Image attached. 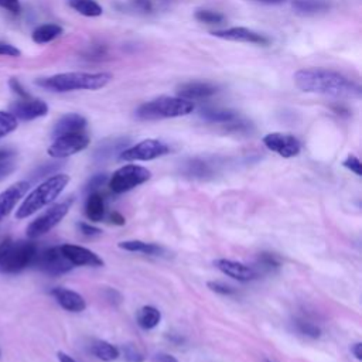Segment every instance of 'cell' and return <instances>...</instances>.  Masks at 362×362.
Returning <instances> with one entry per match:
<instances>
[{"instance_id":"6da1fadb","label":"cell","mask_w":362,"mask_h":362,"mask_svg":"<svg viewBox=\"0 0 362 362\" xmlns=\"http://www.w3.org/2000/svg\"><path fill=\"white\" fill-rule=\"evenodd\" d=\"M296 86L308 93H321L335 98H359L362 90L358 83L339 72L324 68L298 69L294 76Z\"/></svg>"},{"instance_id":"7a4b0ae2","label":"cell","mask_w":362,"mask_h":362,"mask_svg":"<svg viewBox=\"0 0 362 362\" xmlns=\"http://www.w3.org/2000/svg\"><path fill=\"white\" fill-rule=\"evenodd\" d=\"M113 79L109 72H64L48 78H41L35 83L54 92L69 90H96L106 86Z\"/></svg>"},{"instance_id":"3957f363","label":"cell","mask_w":362,"mask_h":362,"mask_svg":"<svg viewBox=\"0 0 362 362\" xmlns=\"http://www.w3.org/2000/svg\"><path fill=\"white\" fill-rule=\"evenodd\" d=\"M69 182V175L66 174H54L45 181H42L38 187H35L21 202V205L16 211L17 219H24L37 212L38 209L49 205L55 201L64 188Z\"/></svg>"},{"instance_id":"277c9868","label":"cell","mask_w":362,"mask_h":362,"mask_svg":"<svg viewBox=\"0 0 362 362\" xmlns=\"http://www.w3.org/2000/svg\"><path fill=\"white\" fill-rule=\"evenodd\" d=\"M194 103L180 96H158L140 105L136 110V116L140 120H158L180 117L192 113Z\"/></svg>"},{"instance_id":"5b68a950","label":"cell","mask_w":362,"mask_h":362,"mask_svg":"<svg viewBox=\"0 0 362 362\" xmlns=\"http://www.w3.org/2000/svg\"><path fill=\"white\" fill-rule=\"evenodd\" d=\"M37 246L28 240H18L8 245L3 257L0 259V273L16 274L34 263Z\"/></svg>"},{"instance_id":"8992f818","label":"cell","mask_w":362,"mask_h":362,"mask_svg":"<svg viewBox=\"0 0 362 362\" xmlns=\"http://www.w3.org/2000/svg\"><path fill=\"white\" fill-rule=\"evenodd\" d=\"M72 202H74V199L69 198L66 201H62V202H58V204L49 206L45 212H42L33 222H30V225L25 229L27 236L30 239H35V238H40V236L45 235L47 232H49L54 226H57L65 218Z\"/></svg>"},{"instance_id":"52a82bcc","label":"cell","mask_w":362,"mask_h":362,"mask_svg":"<svg viewBox=\"0 0 362 362\" xmlns=\"http://www.w3.org/2000/svg\"><path fill=\"white\" fill-rule=\"evenodd\" d=\"M151 173L146 167L127 164L117 168L109 178V187L115 194H123L150 180Z\"/></svg>"},{"instance_id":"ba28073f","label":"cell","mask_w":362,"mask_h":362,"mask_svg":"<svg viewBox=\"0 0 362 362\" xmlns=\"http://www.w3.org/2000/svg\"><path fill=\"white\" fill-rule=\"evenodd\" d=\"M168 151L170 147L165 143L156 139H146L129 148H124L119 154V158L123 161H148L165 156Z\"/></svg>"},{"instance_id":"9c48e42d","label":"cell","mask_w":362,"mask_h":362,"mask_svg":"<svg viewBox=\"0 0 362 362\" xmlns=\"http://www.w3.org/2000/svg\"><path fill=\"white\" fill-rule=\"evenodd\" d=\"M33 264L41 272L52 276L64 274L74 267V264L61 252V247H57V246L48 247L40 253L37 252Z\"/></svg>"},{"instance_id":"30bf717a","label":"cell","mask_w":362,"mask_h":362,"mask_svg":"<svg viewBox=\"0 0 362 362\" xmlns=\"http://www.w3.org/2000/svg\"><path fill=\"white\" fill-rule=\"evenodd\" d=\"M89 144V137L83 132L69 133L54 139V143L48 147V154L54 158H65L85 150Z\"/></svg>"},{"instance_id":"8fae6325","label":"cell","mask_w":362,"mask_h":362,"mask_svg":"<svg viewBox=\"0 0 362 362\" xmlns=\"http://www.w3.org/2000/svg\"><path fill=\"white\" fill-rule=\"evenodd\" d=\"M263 144L277 153L279 156L284 157V158H291L298 156L301 146L300 141L293 136V134H287V133H269L263 137Z\"/></svg>"},{"instance_id":"7c38bea8","label":"cell","mask_w":362,"mask_h":362,"mask_svg":"<svg viewBox=\"0 0 362 362\" xmlns=\"http://www.w3.org/2000/svg\"><path fill=\"white\" fill-rule=\"evenodd\" d=\"M10 113L17 120L28 122L45 116L48 113V105L41 99H34L30 96L14 102L10 106Z\"/></svg>"},{"instance_id":"4fadbf2b","label":"cell","mask_w":362,"mask_h":362,"mask_svg":"<svg viewBox=\"0 0 362 362\" xmlns=\"http://www.w3.org/2000/svg\"><path fill=\"white\" fill-rule=\"evenodd\" d=\"M214 37L228 40V41H238V42H250L257 45H269L270 40L250 28L246 27H230L225 30H215L211 33Z\"/></svg>"},{"instance_id":"5bb4252c","label":"cell","mask_w":362,"mask_h":362,"mask_svg":"<svg viewBox=\"0 0 362 362\" xmlns=\"http://www.w3.org/2000/svg\"><path fill=\"white\" fill-rule=\"evenodd\" d=\"M64 256L74 266H103V260L90 249L78 245H62L59 246Z\"/></svg>"},{"instance_id":"9a60e30c","label":"cell","mask_w":362,"mask_h":362,"mask_svg":"<svg viewBox=\"0 0 362 362\" xmlns=\"http://www.w3.org/2000/svg\"><path fill=\"white\" fill-rule=\"evenodd\" d=\"M214 266L218 270H221L223 274L239 281H250L257 277L256 270L242 262H236L230 259H216L214 260Z\"/></svg>"},{"instance_id":"2e32d148","label":"cell","mask_w":362,"mask_h":362,"mask_svg":"<svg viewBox=\"0 0 362 362\" xmlns=\"http://www.w3.org/2000/svg\"><path fill=\"white\" fill-rule=\"evenodd\" d=\"M30 184L27 181H18L0 192V222L14 209L17 202L28 191Z\"/></svg>"},{"instance_id":"e0dca14e","label":"cell","mask_w":362,"mask_h":362,"mask_svg":"<svg viewBox=\"0 0 362 362\" xmlns=\"http://www.w3.org/2000/svg\"><path fill=\"white\" fill-rule=\"evenodd\" d=\"M51 294L54 296L57 303L66 311L81 313L86 308L85 298L74 290L64 288V287H55L51 290Z\"/></svg>"},{"instance_id":"ac0fdd59","label":"cell","mask_w":362,"mask_h":362,"mask_svg":"<svg viewBox=\"0 0 362 362\" xmlns=\"http://www.w3.org/2000/svg\"><path fill=\"white\" fill-rule=\"evenodd\" d=\"M218 92V88L208 82H187L177 88V93L180 98L187 100H195V99H205Z\"/></svg>"},{"instance_id":"d6986e66","label":"cell","mask_w":362,"mask_h":362,"mask_svg":"<svg viewBox=\"0 0 362 362\" xmlns=\"http://www.w3.org/2000/svg\"><path fill=\"white\" fill-rule=\"evenodd\" d=\"M86 124H88V122L82 115H79V113H66L54 124V129H52L51 134L55 139V137H59V136H64V134L83 132Z\"/></svg>"},{"instance_id":"ffe728a7","label":"cell","mask_w":362,"mask_h":362,"mask_svg":"<svg viewBox=\"0 0 362 362\" xmlns=\"http://www.w3.org/2000/svg\"><path fill=\"white\" fill-rule=\"evenodd\" d=\"M129 144L127 139H113V140H106L103 143H100L96 150H95V158L98 161H105L107 158H110L112 156H115L116 153H122L126 146Z\"/></svg>"},{"instance_id":"44dd1931","label":"cell","mask_w":362,"mask_h":362,"mask_svg":"<svg viewBox=\"0 0 362 362\" xmlns=\"http://www.w3.org/2000/svg\"><path fill=\"white\" fill-rule=\"evenodd\" d=\"M85 214L89 221L92 222H100L105 215V204L103 198L98 192H90L86 204H85Z\"/></svg>"},{"instance_id":"7402d4cb","label":"cell","mask_w":362,"mask_h":362,"mask_svg":"<svg viewBox=\"0 0 362 362\" xmlns=\"http://www.w3.org/2000/svg\"><path fill=\"white\" fill-rule=\"evenodd\" d=\"M136 320L143 329H153L160 324L161 313L153 305H144L137 311Z\"/></svg>"},{"instance_id":"603a6c76","label":"cell","mask_w":362,"mask_h":362,"mask_svg":"<svg viewBox=\"0 0 362 362\" xmlns=\"http://www.w3.org/2000/svg\"><path fill=\"white\" fill-rule=\"evenodd\" d=\"M62 34V27L54 23H48V24H42L40 27H37L33 34L31 38L34 42L37 44H47L51 42L52 40H55L57 37H59Z\"/></svg>"},{"instance_id":"cb8c5ba5","label":"cell","mask_w":362,"mask_h":362,"mask_svg":"<svg viewBox=\"0 0 362 362\" xmlns=\"http://www.w3.org/2000/svg\"><path fill=\"white\" fill-rule=\"evenodd\" d=\"M90 349L96 358H99L100 361H105V362H112L119 358V349L115 345H112L110 342L103 341V339L95 341L92 344Z\"/></svg>"},{"instance_id":"d4e9b609","label":"cell","mask_w":362,"mask_h":362,"mask_svg":"<svg viewBox=\"0 0 362 362\" xmlns=\"http://www.w3.org/2000/svg\"><path fill=\"white\" fill-rule=\"evenodd\" d=\"M119 247L127 252H139L144 255H160L163 253V249L158 245L154 243H147L143 240H123L119 243Z\"/></svg>"},{"instance_id":"484cf974","label":"cell","mask_w":362,"mask_h":362,"mask_svg":"<svg viewBox=\"0 0 362 362\" xmlns=\"http://www.w3.org/2000/svg\"><path fill=\"white\" fill-rule=\"evenodd\" d=\"M68 4L86 17H98L103 13L102 6L96 0H68Z\"/></svg>"},{"instance_id":"4316f807","label":"cell","mask_w":362,"mask_h":362,"mask_svg":"<svg viewBox=\"0 0 362 362\" xmlns=\"http://www.w3.org/2000/svg\"><path fill=\"white\" fill-rule=\"evenodd\" d=\"M327 3H324L322 0H296L293 3V8L296 10L297 14L301 16L315 14L318 11L327 10Z\"/></svg>"},{"instance_id":"83f0119b","label":"cell","mask_w":362,"mask_h":362,"mask_svg":"<svg viewBox=\"0 0 362 362\" xmlns=\"http://www.w3.org/2000/svg\"><path fill=\"white\" fill-rule=\"evenodd\" d=\"M201 117L211 123H229L236 119V113L226 109H205L201 110Z\"/></svg>"},{"instance_id":"f1b7e54d","label":"cell","mask_w":362,"mask_h":362,"mask_svg":"<svg viewBox=\"0 0 362 362\" xmlns=\"http://www.w3.org/2000/svg\"><path fill=\"white\" fill-rule=\"evenodd\" d=\"M17 129V119L10 113L0 110V139Z\"/></svg>"},{"instance_id":"f546056e","label":"cell","mask_w":362,"mask_h":362,"mask_svg":"<svg viewBox=\"0 0 362 362\" xmlns=\"http://www.w3.org/2000/svg\"><path fill=\"white\" fill-rule=\"evenodd\" d=\"M195 18L205 24H221L225 21L223 14H221L218 11H212V10H198L195 13Z\"/></svg>"},{"instance_id":"4dcf8cb0","label":"cell","mask_w":362,"mask_h":362,"mask_svg":"<svg viewBox=\"0 0 362 362\" xmlns=\"http://www.w3.org/2000/svg\"><path fill=\"white\" fill-rule=\"evenodd\" d=\"M211 170L209 167L199 160H192L189 164H187V174L192 175V177H198V178H204L206 175H209Z\"/></svg>"},{"instance_id":"1f68e13d","label":"cell","mask_w":362,"mask_h":362,"mask_svg":"<svg viewBox=\"0 0 362 362\" xmlns=\"http://www.w3.org/2000/svg\"><path fill=\"white\" fill-rule=\"evenodd\" d=\"M296 327H297V329H298L301 334H304V335H307V337H310V338H318V337L321 335L320 327H317V325L313 324V322L296 321Z\"/></svg>"},{"instance_id":"d6a6232c","label":"cell","mask_w":362,"mask_h":362,"mask_svg":"<svg viewBox=\"0 0 362 362\" xmlns=\"http://www.w3.org/2000/svg\"><path fill=\"white\" fill-rule=\"evenodd\" d=\"M109 178H107V174H105V173H99V174H95V175H92L89 180H88V182H86V185H85V191L86 192H95L98 188H100L106 181H107Z\"/></svg>"},{"instance_id":"836d02e7","label":"cell","mask_w":362,"mask_h":362,"mask_svg":"<svg viewBox=\"0 0 362 362\" xmlns=\"http://www.w3.org/2000/svg\"><path fill=\"white\" fill-rule=\"evenodd\" d=\"M123 355L127 362H143L144 361V355L133 344L123 345Z\"/></svg>"},{"instance_id":"e575fe53","label":"cell","mask_w":362,"mask_h":362,"mask_svg":"<svg viewBox=\"0 0 362 362\" xmlns=\"http://www.w3.org/2000/svg\"><path fill=\"white\" fill-rule=\"evenodd\" d=\"M342 165L348 170H351L352 173H355L356 175H362V164L359 161V158L354 154H349L344 161H342Z\"/></svg>"},{"instance_id":"d590c367","label":"cell","mask_w":362,"mask_h":362,"mask_svg":"<svg viewBox=\"0 0 362 362\" xmlns=\"http://www.w3.org/2000/svg\"><path fill=\"white\" fill-rule=\"evenodd\" d=\"M206 286H208L212 291H215V293H218V294H222V296H229V294H233V293H235V290H233L230 286L223 284V283H221V281H208Z\"/></svg>"},{"instance_id":"8d00e7d4","label":"cell","mask_w":362,"mask_h":362,"mask_svg":"<svg viewBox=\"0 0 362 362\" xmlns=\"http://www.w3.org/2000/svg\"><path fill=\"white\" fill-rule=\"evenodd\" d=\"M259 262L260 264H263V267H267V269H276L280 266V262L272 253H262L259 256Z\"/></svg>"},{"instance_id":"74e56055","label":"cell","mask_w":362,"mask_h":362,"mask_svg":"<svg viewBox=\"0 0 362 362\" xmlns=\"http://www.w3.org/2000/svg\"><path fill=\"white\" fill-rule=\"evenodd\" d=\"M14 168H16V164L10 158L0 160V181L8 177L14 171Z\"/></svg>"},{"instance_id":"f35d334b","label":"cell","mask_w":362,"mask_h":362,"mask_svg":"<svg viewBox=\"0 0 362 362\" xmlns=\"http://www.w3.org/2000/svg\"><path fill=\"white\" fill-rule=\"evenodd\" d=\"M0 7L10 11L11 14H20L21 11L20 0H0Z\"/></svg>"},{"instance_id":"ab89813d","label":"cell","mask_w":362,"mask_h":362,"mask_svg":"<svg viewBox=\"0 0 362 362\" xmlns=\"http://www.w3.org/2000/svg\"><path fill=\"white\" fill-rule=\"evenodd\" d=\"M8 86H10V88H11V90H13L14 93H17L21 99H24V98H30L28 92L23 88V85L20 83V81H18L17 78H10V81H8Z\"/></svg>"},{"instance_id":"60d3db41","label":"cell","mask_w":362,"mask_h":362,"mask_svg":"<svg viewBox=\"0 0 362 362\" xmlns=\"http://www.w3.org/2000/svg\"><path fill=\"white\" fill-rule=\"evenodd\" d=\"M20 49L8 42H3L0 41V55H4V57H20Z\"/></svg>"},{"instance_id":"b9f144b4","label":"cell","mask_w":362,"mask_h":362,"mask_svg":"<svg viewBox=\"0 0 362 362\" xmlns=\"http://www.w3.org/2000/svg\"><path fill=\"white\" fill-rule=\"evenodd\" d=\"M78 226H79L81 232H82L83 235H86V236H98V235L102 233V229H99V228H96V226H93V225L85 223V222H81Z\"/></svg>"},{"instance_id":"7bdbcfd3","label":"cell","mask_w":362,"mask_h":362,"mask_svg":"<svg viewBox=\"0 0 362 362\" xmlns=\"http://www.w3.org/2000/svg\"><path fill=\"white\" fill-rule=\"evenodd\" d=\"M106 298L112 304H120L122 303V294L117 290H115V288H107L106 290Z\"/></svg>"},{"instance_id":"ee69618b","label":"cell","mask_w":362,"mask_h":362,"mask_svg":"<svg viewBox=\"0 0 362 362\" xmlns=\"http://www.w3.org/2000/svg\"><path fill=\"white\" fill-rule=\"evenodd\" d=\"M58 167H59V164H45L44 167L38 168V173H37L35 178H37V177H45V175H48L49 173L55 171Z\"/></svg>"},{"instance_id":"f6af8a7d","label":"cell","mask_w":362,"mask_h":362,"mask_svg":"<svg viewBox=\"0 0 362 362\" xmlns=\"http://www.w3.org/2000/svg\"><path fill=\"white\" fill-rule=\"evenodd\" d=\"M154 362H178L175 356L165 354V352H158L154 355Z\"/></svg>"},{"instance_id":"bcb514c9","label":"cell","mask_w":362,"mask_h":362,"mask_svg":"<svg viewBox=\"0 0 362 362\" xmlns=\"http://www.w3.org/2000/svg\"><path fill=\"white\" fill-rule=\"evenodd\" d=\"M110 222L115 223V225H124L126 219L123 215H120L119 212H112L110 214Z\"/></svg>"},{"instance_id":"7dc6e473","label":"cell","mask_w":362,"mask_h":362,"mask_svg":"<svg viewBox=\"0 0 362 362\" xmlns=\"http://www.w3.org/2000/svg\"><path fill=\"white\" fill-rule=\"evenodd\" d=\"M136 7H139L143 11H150L151 10V3L150 0H134Z\"/></svg>"},{"instance_id":"c3c4849f","label":"cell","mask_w":362,"mask_h":362,"mask_svg":"<svg viewBox=\"0 0 362 362\" xmlns=\"http://www.w3.org/2000/svg\"><path fill=\"white\" fill-rule=\"evenodd\" d=\"M351 352L354 354V356L356 359H362V344L361 342H356L351 346Z\"/></svg>"},{"instance_id":"681fc988","label":"cell","mask_w":362,"mask_h":362,"mask_svg":"<svg viewBox=\"0 0 362 362\" xmlns=\"http://www.w3.org/2000/svg\"><path fill=\"white\" fill-rule=\"evenodd\" d=\"M11 243V239L10 238H4L1 242H0V259L3 257V255H4V252H6V249L8 247V245Z\"/></svg>"},{"instance_id":"f907efd6","label":"cell","mask_w":362,"mask_h":362,"mask_svg":"<svg viewBox=\"0 0 362 362\" xmlns=\"http://www.w3.org/2000/svg\"><path fill=\"white\" fill-rule=\"evenodd\" d=\"M57 355H58L59 362H76L72 356H69L68 354H65V352H62V351H59Z\"/></svg>"},{"instance_id":"816d5d0a","label":"cell","mask_w":362,"mask_h":362,"mask_svg":"<svg viewBox=\"0 0 362 362\" xmlns=\"http://www.w3.org/2000/svg\"><path fill=\"white\" fill-rule=\"evenodd\" d=\"M11 156H13V151H10V150H0V160L10 158Z\"/></svg>"},{"instance_id":"f5cc1de1","label":"cell","mask_w":362,"mask_h":362,"mask_svg":"<svg viewBox=\"0 0 362 362\" xmlns=\"http://www.w3.org/2000/svg\"><path fill=\"white\" fill-rule=\"evenodd\" d=\"M257 1H264V3H281L283 0H257Z\"/></svg>"},{"instance_id":"db71d44e","label":"cell","mask_w":362,"mask_h":362,"mask_svg":"<svg viewBox=\"0 0 362 362\" xmlns=\"http://www.w3.org/2000/svg\"><path fill=\"white\" fill-rule=\"evenodd\" d=\"M266 362H272V361H269V359H267V361H266Z\"/></svg>"}]
</instances>
